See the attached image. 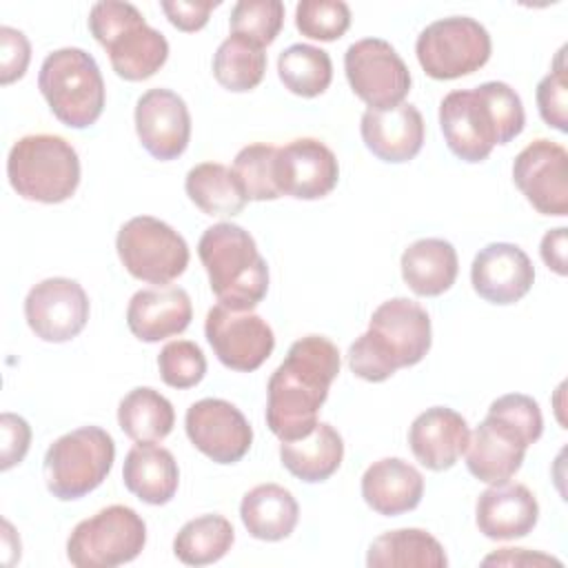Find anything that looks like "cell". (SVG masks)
<instances>
[{"label": "cell", "instance_id": "6da1fadb", "mask_svg": "<svg viewBox=\"0 0 568 568\" xmlns=\"http://www.w3.org/2000/svg\"><path fill=\"white\" fill-rule=\"evenodd\" d=\"M339 351L324 335L291 344L266 386V424L280 442H293L317 426V413L339 373Z\"/></svg>", "mask_w": 568, "mask_h": 568}, {"label": "cell", "instance_id": "7a4b0ae2", "mask_svg": "<svg viewBox=\"0 0 568 568\" xmlns=\"http://www.w3.org/2000/svg\"><path fill=\"white\" fill-rule=\"evenodd\" d=\"M526 124L521 98L506 82L457 89L439 102V126L448 149L464 162H481L495 144H508Z\"/></svg>", "mask_w": 568, "mask_h": 568}, {"label": "cell", "instance_id": "3957f363", "mask_svg": "<svg viewBox=\"0 0 568 568\" xmlns=\"http://www.w3.org/2000/svg\"><path fill=\"white\" fill-rule=\"evenodd\" d=\"M430 351V317L413 300L382 302L348 348V368L366 382H384L397 368L419 364Z\"/></svg>", "mask_w": 568, "mask_h": 568}, {"label": "cell", "instance_id": "277c9868", "mask_svg": "<svg viewBox=\"0 0 568 568\" xmlns=\"http://www.w3.org/2000/svg\"><path fill=\"white\" fill-rule=\"evenodd\" d=\"M200 262L217 304L253 311L268 291V266L248 231L233 222L209 226L197 242Z\"/></svg>", "mask_w": 568, "mask_h": 568}, {"label": "cell", "instance_id": "5b68a950", "mask_svg": "<svg viewBox=\"0 0 568 568\" xmlns=\"http://www.w3.org/2000/svg\"><path fill=\"white\" fill-rule=\"evenodd\" d=\"M89 31L106 49L113 71L129 82L151 78L169 58L166 38L149 27L131 2H95L89 13Z\"/></svg>", "mask_w": 568, "mask_h": 568}, {"label": "cell", "instance_id": "8992f818", "mask_svg": "<svg viewBox=\"0 0 568 568\" xmlns=\"http://www.w3.org/2000/svg\"><path fill=\"white\" fill-rule=\"evenodd\" d=\"M7 178L20 197L58 204L69 200L80 184V158L60 135H24L9 151Z\"/></svg>", "mask_w": 568, "mask_h": 568}, {"label": "cell", "instance_id": "52a82bcc", "mask_svg": "<svg viewBox=\"0 0 568 568\" xmlns=\"http://www.w3.org/2000/svg\"><path fill=\"white\" fill-rule=\"evenodd\" d=\"M38 89L51 113L69 129L91 126L104 109V80L91 53L64 47L49 53L38 73Z\"/></svg>", "mask_w": 568, "mask_h": 568}, {"label": "cell", "instance_id": "ba28073f", "mask_svg": "<svg viewBox=\"0 0 568 568\" xmlns=\"http://www.w3.org/2000/svg\"><path fill=\"white\" fill-rule=\"evenodd\" d=\"M115 459L113 437L100 426H82L58 437L44 455V481L62 501L80 499L95 490Z\"/></svg>", "mask_w": 568, "mask_h": 568}, {"label": "cell", "instance_id": "9c48e42d", "mask_svg": "<svg viewBox=\"0 0 568 568\" xmlns=\"http://www.w3.org/2000/svg\"><path fill=\"white\" fill-rule=\"evenodd\" d=\"M146 544V524L129 506L113 504L82 519L67 539V557L78 568H115L133 561Z\"/></svg>", "mask_w": 568, "mask_h": 568}, {"label": "cell", "instance_id": "30bf717a", "mask_svg": "<svg viewBox=\"0 0 568 568\" xmlns=\"http://www.w3.org/2000/svg\"><path fill=\"white\" fill-rule=\"evenodd\" d=\"M490 49V33L468 16L435 20L415 42V53L424 73L435 80H455L475 73L488 62Z\"/></svg>", "mask_w": 568, "mask_h": 568}, {"label": "cell", "instance_id": "8fae6325", "mask_svg": "<svg viewBox=\"0 0 568 568\" xmlns=\"http://www.w3.org/2000/svg\"><path fill=\"white\" fill-rule=\"evenodd\" d=\"M122 266L142 282L169 284L189 266L184 237L153 215H138L124 222L115 237Z\"/></svg>", "mask_w": 568, "mask_h": 568}, {"label": "cell", "instance_id": "7c38bea8", "mask_svg": "<svg viewBox=\"0 0 568 568\" xmlns=\"http://www.w3.org/2000/svg\"><path fill=\"white\" fill-rule=\"evenodd\" d=\"M344 71L353 93L368 109H390L402 104L410 91V71L390 42L364 38L344 53Z\"/></svg>", "mask_w": 568, "mask_h": 568}, {"label": "cell", "instance_id": "4fadbf2b", "mask_svg": "<svg viewBox=\"0 0 568 568\" xmlns=\"http://www.w3.org/2000/svg\"><path fill=\"white\" fill-rule=\"evenodd\" d=\"M204 335L215 357L231 371L260 368L275 348L273 328L253 311H233L215 304L206 313Z\"/></svg>", "mask_w": 568, "mask_h": 568}, {"label": "cell", "instance_id": "5bb4252c", "mask_svg": "<svg viewBox=\"0 0 568 568\" xmlns=\"http://www.w3.org/2000/svg\"><path fill=\"white\" fill-rule=\"evenodd\" d=\"M184 428L191 444L215 464L240 462L253 444L248 419L237 406L220 397H204L191 404Z\"/></svg>", "mask_w": 568, "mask_h": 568}, {"label": "cell", "instance_id": "9a60e30c", "mask_svg": "<svg viewBox=\"0 0 568 568\" xmlns=\"http://www.w3.org/2000/svg\"><path fill=\"white\" fill-rule=\"evenodd\" d=\"M24 317L36 337L62 344L87 326L89 297L75 280L47 277L27 293Z\"/></svg>", "mask_w": 568, "mask_h": 568}, {"label": "cell", "instance_id": "2e32d148", "mask_svg": "<svg viewBox=\"0 0 568 568\" xmlns=\"http://www.w3.org/2000/svg\"><path fill=\"white\" fill-rule=\"evenodd\" d=\"M513 180L541 215L568 213V153L561 144L539 138L513 162Z\"/></svg>", "mask_w": 568, "mask_h": 568}, {"label": "cell", "instance_id": "e0dca14e", "mask_svg": "<svg viewBox=\"0 0 568 568\" xmlns=\"http://www.w3.org/2000/svg\"><path fill=\"white\" fill-rule=\"evenodd\" d=\"M339 178L335 153L315 138H297L275 153V184L280 195L295 200H320L328 195Z\"/></svg>", "mask_w": 568, "mask_h": 568}, {"label": "cell", "instance_id": "ac0fdd59", "mask_svg": "<svg viewBox=\"0 0 568 568\" xmlns=\"http://www.w3.org/2000/svg\"><path fill=\"white\" fill-rule=\"evenodd\" d=\"M135 133L155 160L180 158L191 140L186 102L171 89H149L135 102Z\"/></svg>", "mask_w": 568, "mask_h": 568}, {"label": "cell", "instance_id": "d6986e66", "mask_svg": "<svg viewBox=\"0 0 568 568\" xmlns=\"http://www.w3.org/2000/svg\"><path fill=\"white\" fill-rule=\"evenodd\" d=\"M475 293L490 304L519 302L535 282V266L524 248L510 242L486 244L470 264Z\"/></svg>", "mask_w": 568, "mask_h": 568}, {"label": "cell", "instance_id": "ffe728a7", "mask_svg": "<svg viewBox=\"0 0 568 568\" xmlns=\"http://www.w3.org/2000/svg\"><path fill=\"white\" fill-rule=\"evenodd\" d=\"M530 439L506 419L488 413L466 446V466L486 484L508 481L524 464Z\"/></svg>", "mask_w": 568, "mask_h": 568}, {"label": "cell", "instance_id": "44dd1931", "mask_svg": "<svg viewBox=\"0 0 568 568\" xmlns=\"http://www.w3.org/2000/svg\"><path fill=\"white\" fill-rule=\"evenodd\" d=\"M366 149L384 162H408L424 144V118L415 104L402 102L390 109H366L359 122Z\"/></svg>", "mask_w": 568, "mask_h": 568}, {"label": "cell", "instance_id": "7402d4cb", "mask_svg": "<svg viewBox=\"0 0 568 568\" xmlns=\"http://www.w3.org/2000/svg\"><path fill=\"white\" fill-rule=\"evenodd\" d=\"M470 439L466 419L448 408L433 406L415 417L408 430V446L415 459L428 470H448L464 455Z\"/></svg>", "mask_w": 568, "mask_h": 568}, {"label": "cell", "instance_id": "603a6c76", "mask_svg": "<svg viewBox=\"0 0 568 568\" xmlns=\"http://www.w3.org/2000/svg\"><path fill=\"white\" fill-rule=\"evenodd\" d=\"M539 519V504L524 484L501 481L490 484L475 506V521L488 539H517L526 537Z\"/></svg>", "mask_w": 568, "mask_h": 568}, {"label": "cell", "instance_id": "cb8c5ba5", "mask_svg": "<svg viewBox=\"0 0 568 568\" xmlns=\"http://www.w3.org/2000/svg\"><path fill=\"white\" fill-rule=\"evenodd\" d=\"M191 297L182 286L142 288L126 306L129 331L149 344L180 335L191 324Z\"/></svg>", "mask_w": 568, "mask_h": 568}, {"label": "cell", "instance_id": "d4e9b609", "mask_svg": "<svg viewBox=\"0 0 568 568\" xmlns=\"http://www.w3.org/2000/svg\"><path fill=\"white\" fill-rule=\"evenodd\" d=\"M422 495V473L399 457L377 459L362 475V497L377 515H404L419 506Z\"/></svg>", "mask_w": 568, "mask_h": 568}, {"label": "cell", "instance_id": "484cf974", "mask_svg": "<svg viewBox=\"0 0 568 568\" xmlns=\"http://www.w3.org/2000/svg\"><path fill=\"white\" fill-rule=\"evenodd\" d=\"M122 479L129 493L151 506H162L173 499L180 470L171 450L155 444L133 446L122 466Z\"/></svg>", "mask_w": 568, "mask_h": 568}, {"label": "cell", "instance_id": "4316f807", "mask_svg": "<svg viewBox=\"0 0 568 568\" xmlns=\"http://www.w3.org/2000/svg\"><path fill=\"white\" fill-rule=\"evenodd\" d=\"M402 277L406 286L422 297L446 293L457 277V251L448 240L424 237L402 253Z\"/></svg>", "mask_w": 568, "mask_h": 568}, {"label": "cell", "instance_id": "83f0119b", "mask_svg": "<svg viewBox=\"0 0 568 568\" xmlns=\"http://www.w3.org/2000/svg\"><path fill=\"white\" fill-rule=\"evenodd\" d=\"M240 517L251 537L262 541H280L295 530L300 506L293 493L284 486L260 484L242 497Z\"/></svg>", "mask_w": 568, "mask_h": 568}, {"label": "cell", "instance_id": "f1b7e54d", "mask_svg": "<svg viewBox=\"0 0 568 568\" xmlns=\"http://www.w3.org/2000/svg\"><path fill=\"white\" fill-rule=\"evenodd\" d=\"M282 466L297 479L306 484H317L328 479L344 459L342 435L326 422L293 442H282L280 446Z\"/></svg>", "mask_w": 568, "mask_h": 568}, {"label": "cell", "instance_id": "f546056e", "mask_svg": "<svg viewBox=\"0 0 568 568\" xmlns=\"http://www.w3.org/2000/svg\"><path fill=\"white\" fill-rule=\"evenodd\" d=\"M368 568H446L444 546L422 528H399L379 535L366 555Z\"/></svg>", "mask_w": 568, "mask_h": 568}, {"label": "cell", "instance_id": "4dcf8cb0", "mask_svg": "<svg viewBox=\"0 0 568 568\" xmlns=\"http://www.w3.org/2000/svg\"><path fill=\"white\" fill-rule=\"evenodd\" d=\"M189 200L211 217H233L246 206V195L233 171L220 162L195 164L184 180Z\"/></svg>", "mask_w": 568, "mask_h": 568}, {"label": "cell", "instance_id": "1f68e13d", "mask_svg": "<svg viewBox=\"0 0 568 568\" xmlns=\"http://www.w3.org/2000/svg\"><path fill=\"white\" fill-rule=\"evenodd\" d=\"M118 424L138 444L162 442L175 424L173 404L151 386L129 390L118 406Z\"/></svg>", "mask_w": 568, "mask_h": 568}, {"label": "cell", "instance_id": "d6a6232c", "mask_svg": "<svg viewBox=\"0 0 568 568\" xmlns=\"http://www.w3.org/2000/svg\"><path fill=\"white\" fill-rule=\"evenodd\" d=\"M235 530L222 515H200L186 521L173 539L175 557L186 566L220 561L233 546Z\"/></svg>", "mask_w": 568, "mask_h": 568}, {"label": "cell", "instance_id": "836d02e7", "mask_svg": "<svg viewBox=\"0 0 568 568\" xmlns=\"http://www.w3.org/2000/svg\"><path fill=\"white\" fill-rule=\"evenodd\" d=\"M266 71V53L248 38L231 33L213 55L215 80L235 93L255 89Z\"/></svg>", "mask_w": 568, "mask_h": 568}, {"label": "cell", "instance_id": "e575fe53", "mask_svg": "<svg viewBox=\"0 0 568 568\" xmlns=\"http://www.w3.org/2000/svg\"><path fill=\"white\" fill-rule=\"evenodd\" d=\"M277 75L291 93L315 98L328 89L333 80V62L324 49L300 42L280 53Z\"/></svg>", "mask_w": 568, "mask_h": 568}, {"label": "cell", "instance_id": "d590c367", "mask_svg": "<svg viewBox=\"0 0 568 568\" xmlns=\"http://www.w3.org/2000/svg\"><path fill=\"white\" fill-rule=\"evenodd\" d=\"M275 153L273 144H248L233 160V175L240 182L246 200L264 202L277 200L280 191L275 184Z\"/></svg>", "mask_w": 568, "mask_h": 568}, {"label": "cell", "instance_id": "8d00e7d4", "mask_svg": "<svg viewBox=\"0 0 568 568\" xmlns=\"http://www.w3.org/2000/svg\"><path fill=\"white\" fill-rule=\"evenodd\" d=\"M282 24L284 4L280 0H240L231 11V31L262 49L277 38Z\"/></svg>", "mask_w": 568, "mask_h": 568}, {"label": "cell", "instance_id": "74e56055", "mask_svg": "<svg viewBox=\"0 0 568 568\" xmlns=\"http://www.w3.org/2000/svg\"><path fill=\"white\" fill-rule=\"evenodd\" d=\"M295 27L302 36L331 42L351 27V9L342 0H302L295 7Z\"/></svg>", "mask_w": 568, "mask_h": 568}, {"label": "cell", "instance_id": "f35d334b", "mask_svg": "<svg viewBox=\"0 0 568 568\" xmlns=\"http://www.w3.org/2000/svg\"><path fill=\"white\" fill-rule=\"evenodd\" d=\"M160 377L171 388H193L206 375V357L191 339L169 342L158 355Z\"/></svg>", "mask_w": 568, "mask_h": 568}, {"label": "cell", "instance_id": "ab89813d", "mask_svg": "<svg viewBox=\"0 0 568 568\" xmlns=\"http://www.w3.org/2000/svg\"><path fill=\"white\" fill-rule=\"evenodd\" d=\"M564 53L566 47L559 49L552 71L541 78L537 84V109L541 120L566 133L568 131V115H566V93H568V82H566V64H564Z\"/></svg>", "mask_w": 568, "mask_h": 568}, {"label": "cell", "instance_id": "60d3db41", "mask_svg": "<svg viewBox=\"0 0 568 568\" xmlns=\"http://www.w3.org/2000/svg\"><path fill=\"white\" fill-rule=\"evenodd\" d=\"M488 413H493V415L506 419L508 424H513L515 428H519L530 439V444H535L541 437L544 417H541L539 404L528 395H521V393L501 395L490 404Z\"/></svg>", "mask_w": 568, "mask_h": 568}, {"label": "cell", "instance_id": "b9f144b4", "mask_svg": "<svg viewBox=\"0 0 568 568\" xmlns=\"http://www.w3.org/2000/svg\"><path fill=\"white\" fill-rule=\"evenodd\" d=\"M31 60V44L27 36L13 27H0V82L11 84L20 80Z\"/></svg>", "mask_w": 568, "mask_h": 568}, {"label": "cell", "instance_id": "7bdbcfd3", "mask_svg": "<svg viewBox=\"0 0 568 568\" xmlns=\"http://www.w3.org/2000/svg\"><path fill=\"white\" fill-rule=\"evenodd\" d=\"M0 430H2V470H9L11 466L20 464L29 450L31 444V428L27 419L13 413H2L0 417Z\"/></svg>", "mask_w": 568, "mask_h": 568}, {"label": "cell", "instance_id": "ee69618b", "mask_svg": "<svg viewBox=\"0 0 568 568\" xmlns=\"http://www.w3.org/2000/svg\"><path fill=\"white\" fill-rule=\"evenodd\" d=\"M220 2H197V0H162L160 7L164 11V16L169 18V22L180 29V31H200L206 22L211 11L217 7Z\"/></svg>", "mask_w": 568, "mask_h": 568}, {"label": "cell", "instance_id": "f6af8a7d", "mask_svg": "<svg viewBox=\"0 0 568 568\" xmlns=\"http://www.w3.org/2000/svg\"><path fill=\"white\" fill-rule=\"evenodd\" d=\"M541 260L548 268H552L557 275H566V229H552L541 237L539 246Z\"/></svg>", "mask_w": 568, "mask_h": 568}, {"label": "cell", "instance_id": "bcb514c9", "mask_svg": "<svg viewBox=\"0 0 568 568\" xmlns=\"http://www.w3.org/2000/svg\"><path fill=\"white\" fill-rule=\"evenodd\" d=\"M484 566H490V564H506V566H517V564H526V566H537V564H555V566H561L559 559H552V557H546V555H539V552H528L526 548H501L499 552L495 555H488L484 561Z\"/></svg>", "mask_w": 568, "mask_h": 568}]
</instances>
